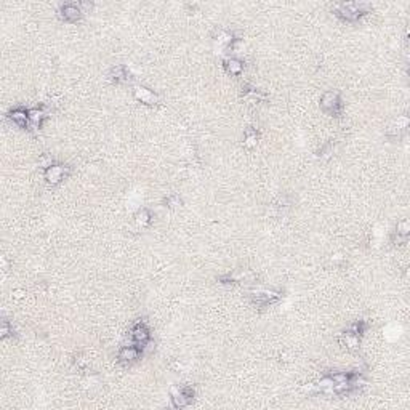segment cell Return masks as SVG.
<instances>
[{
	"label": "cell",
	"mask_w": 410,
	"mask_h": 410,
	"mask_svg": "<svg viewBox=\"0 0 410 410\" xmlns=\"http://www.w3.org/2000/svg\"><path fill=\"white\" fill-rule=\"evenodd\" d=\"M225 68L229 74H232V76H239V74L244 71V63L237 58H229L225 61Z\"/></svg>",
	"instance_id": "cell-12"
},
{
	"label": "cell",
	"mask_w": 410,
	"mask_h": 410,
	"mask_svg": "<svg viewBox=\"0 0 410 410\" xmlns=\"http://www.w3.org/2000/svg\"><path fill=\"white\" fill-rule=\"evenodd\" d=\"M192 399H194V389L191 386L172 389V402H173V407L176 408L189 405L192 402Z\"/></svg>",
	"instance_id": "cell-3"
},
{
	"label": "cell",
	"mask_w": 410,
	"mask_h": 410,
	"mask_svg": "<svg viewBox=\"0 0 410 410\" xmlns=\"http://www.w3.org/2000/svg\"><path fill=\"white\" fill-rule=\"evenodd\" d=\"M132 338H133L136 346H139L143 349L149 343V340H151V333H149V329L143 322H138L133 327V330H132Z\"/></svg>",
	"instance_id": "cell-6"
},
{
	"label": "cell",
	"mask_w": 410,
	"mask_h": 410,
	"mask_svg": "<svg viewBox=\"0 0 410 410\" xmlns=\"http://www.w3.org/2000/svg\"><path fill=\"white\" fill-rule=\"evenodd\" d=\"M135 98L138 101L144 102V105H157V101H159V96H157L152 90H149L146 87H136L135 88Z\"/></svg>",
	"instance_id": "cell-10"
},
{
	"label": "cell",
	"mask_w": 410,
	"mask_h": 410,
	"mask_svg": "<svg viewBox=\"0 0 410 410\" xmlns=\"http://www.w3.org/2000/svg\"><path fill=\"white\" fill-rule=\"evenodd\" d=\"M341 341H343V344H346V348H349V349H356V348L359 346V343H361V335L354 333L352 330H348V332H344V333H343Z\"/></svg>",
	"instance_id": "cell-11"
},
{
	"label": "cell",
	"mask_w": 410,
	"mask_h": 410,
	"mask_svg": "<svg viewBox=\"0 0 410 410\" xmlns=\"http://www.w3.org/2000/svg\"><path fill=\"white\" fill-rule=\"evenodd\" d=\"M111 79L117 83L127 82V80H130V74L125 66H116V68H113V71H111Z\"/></svg>",
	"instance_id": "cell-13"
},
{
	"label": "cell",
	"mask_w": 410,
	"mask_h": 410,
	"mask_svg": "<svg viewBox=\"0 0 410 410\" xmlns=\"http://www.w3.org/2000/svg\"><path fill=\"white\" fill-rule=\"evenodd\" d=\"M2 338H7V337H10V335H13V329H12V325L8 324V321H4L2 324Z\"/></svg>",
	"instance_id": "cell-18"
},
{
	"label": "cell",
	"mask_w": 410,
	"mask_h": 410,
	"mask_svg": "<svg viewBox=\"0 0 410 410\" xmlns=\"http://www.w3.org/2000/svg\"><path fill=\"white\" fill-rule=\"evenodd\" d=\"M366 13H367L366 4H341L337 8V15L346 21H356Z\"/></svg>",
	"instance_id": "cell-1"
},
{
	"label": "cell",
	"mask_w": 410,
	"mask_h": 410,
	"mask_svg": "<svg viewBox=\"0 0 410 410\" xmlns=\"http://www.w3.org/2000/svg\"><path fill=\"white\" fill-rule=\"evenodd\" d=\"M141 356V348L136 346V344H132V346H124L119 352V361L125 362V364H130L136 359H139Z\"/></svg>",
	"instance_id": "cell-9"
},
{
	"label": "cell",
	"mask_w": 410,
	"mask_h": 410,
	"mask_svg": "<svg viewBox=\"0 0 410 410\" xmlns=\"http://www.w3.org/2000/svg\"><path fill=\"white\" fill-rule=\"evenodd\" d=\"M61 16L64 18L66 21H77L80 20V16H82V5H77V4H66V5H63L61 7Z\"/></svg>",
	"instance_id": "cell-8"
},
{
	"label": "cell",
	"mask_w": 410,
	"mask_h": 410,
	"mask_svg": "<svg viewBox=\"0 0 410 410\" xmlns=\"http://www.w3.org/2000/svg\"><path fill=\"white\" fill-rule=\"evenodd\" d=\"M251 298H253V301L260 306H268V304L276 303L279 298H281V292L273 290V288H262V290H257L251 293Z\"/></svg>",
	"instance_id": "cell-5"
},
{
	"label": "cell",
	"mask_w": 410,
	"mask_h": 410,
	"mask_svg": "<svg viewBox=\"0 0 410 410\" xmlns=\"http://www.w3.org/2000/svg\"><path fill=\"white\" fill-rule=\"evenodd\" d=\"M397 234H400V236H407L408 234V221L407 220H402L397 225Z\"/></svg>",
	"instance_id": "cell-17"
},
{
	"label": "cell",
	"mask_w": 410,
	"mask_h": 410,
	"mask_svg": "<svg viewBox=\"0 0 410 410\" xmlns=\"http://www.w3.org/2000/svg\"><path fill=\"white\" fill-rule=\"evenodd\" d=\"M135 221H136L138 226H144V225H147L149 221H151V213H149L146 209H141V210L136 213Z\"/></svg>",
	"instance_id": "cell-16"
},
{
	"label": "cell",
	"mask_w": 410,
	"mask_h": 410,
	"mask_svg": "<svg viewBox=\"0 0 410 410\" xmlns=\"http://www.w3.org/2000/svg\"><path fill=\"white\" fill-rule=\"evenodd\" d=\"M27 113H29V120L35 125H40L43 122V119L46 117V113L43 108H32V109H27Z\"/></svg>",
	"instance_id": "cell-14"
},
{
	"label": "cell",
	"mask_w": 410,
	"mask_h": 410,
	"mask_svg": "<svg viewBox=\"0 0 410 410\" xmlns=\"http://www.w3.org/2000/svg\"><path fill=\"white\" fill-rule=\"evenodd\" d=\"M180 202H181V200H180L178 195H172V197L167 199V203H170L172 207H175V205H180Z\"/></svg>",
	"instance_id": "cell-19"
},
{
	"label": "cell",
	"mask_w": 410,
	"mask_h": 410,
	"mask_svg": "<svg viewBox=\"0 0 410 410\" xmlns=\"http://www.w3.org/2000/svg\"><path fill=\"white\" fill-rule=\"evenodd\" d=\"M8 119L12 120V122L18 127H21V128H27V125H29V113H27L26 109L23 108H15L12 109L10 113H8Z\"/></svg>",
	"instance_id": "cell-7"
},
{
	"label": "cell",
	"mask_w": 410,
	"mask_h": 410,
	"mask_svg": "<svg viewBox=\"0 0 410 410\" xmlns=\"http://www.w3.org/2000/svg\"><path fill=\"white\" fill-rule=\"evenodd\" d=\"M66 173H68V167H64L61 164H50L48 167H45L43 176H45L46 183L58 184L66 178Z\"/></svg>",
	"instance_id": "cell-4"
},
{
	"label": "cell",
	"mask_w": 410,
	"mask_h": 410,
	"mask_svg": "<svg viewBox=\"0 0 410 410\" xmlns=\"http://www.w3.org/2000/svg\"><path fill=\"white\" fill-rule=\"evenodd\" d=\"M257 143H258V133H257V130H251V128L245 130L244 144H245L247 147H253V146H257Z\"/></svg>",
	"instance_id": "cell-15"
},
{
	"label": "cell",
	"mask_w": 410,
	"mask_h": 410,
	"mask_svg": "<svg viewBox=\"0 0 410 410\" xmlns=\"http://www.w3.org/2000/svg\"><path fill=\"white\" fill-rule=\"evenodd\" d=\"M321 108L329 114H333V116L340 114L341 98L338 95V91H325L321 99Z\"/></svg>",
	"instance_id": "cell-2"
}]
</instances>
